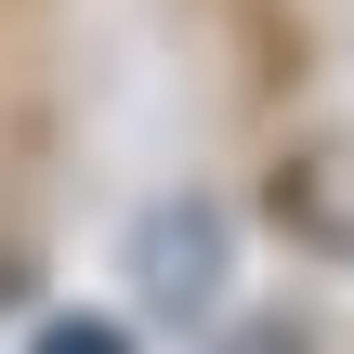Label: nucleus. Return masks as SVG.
Segmentation results:
<instances>
[{"label":"nucleus","instance_id":"nucleus-1","mask_svg":"<svg viewBox=\"0 0 354 354\" xmlns=\"http://www.w3.org/2000/svg\"><path fill=\"white\" fill-rule=\"evenodd\" d=\"M131 263H145V302H158V315H210V289H223V210H210V197L145 210Z\"/></svg>","mask_w":354,"mask_h":354},{"label":"nucleus","instance_id":"nucleus-2","mask_svg":"<svg viewBox=\"0 0 354 354\" xmlns=\"http://www.w3.org/2000/svg\"><path fill=\"white\" fill-rule=\"evenodd\" d=\"M39 354H131V342H118L105 315H66V328H39Z\"/></svg>","mask_w":354,"mask_h":354}]
</instances>
